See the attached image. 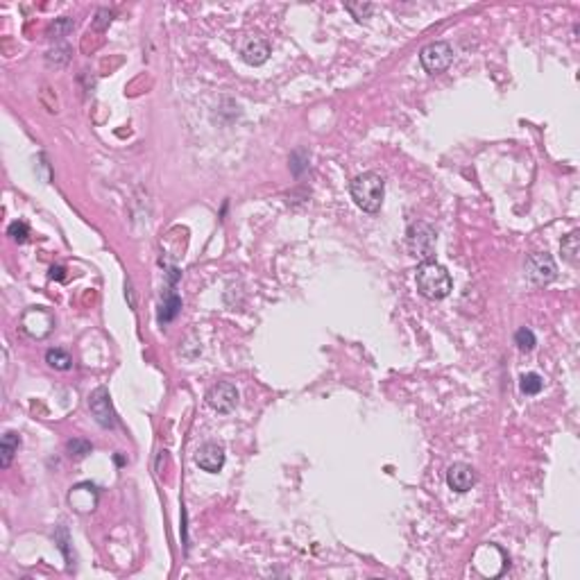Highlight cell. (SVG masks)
Segmentation results:
<instances>
[{
	"instance_id": "obj_19",
	"label": "cell",
	"mask_w": 580,
	"mask_h": 580,
	"mask_svg": "<svg viewBox=\"0 0 580 580\" xmlns=\"http://www.w3.org/2000/svg\"><path fill=\"white\" fill-rule=\"evenodd\" d=\"M7 233L16 240V243H26L28 236H30V227L23 220H16L10 224V229H7Z\"/></svg>"
},
{
	"instance_id": "obj_7",
	"label": "cell",
	"mask_w": 580,
	"mask_h": 580,
	"mask_svg": "<svg viewBox=\"0 0 580 580\" xmlns=\"http://www.w3.org/2000/svg\"><path fill=\"white\" fill-rule=\"evenodd\" d=\"M88 408H91L95 422L104 426V429H114L116 426V413H114V406H111V394L107 388H98L91 394Z\"/></svg>"
},
{
	"instance_id": "obj_22",
	"label": "cell",
	"mask_w": 580,
	"mask_h": 580,
	"mask_svg": "<svg viewBox=\"0 0 580 580\" xmlns=\"http://www.w3.org/2000/svg\"><path fill=\"white\" fill-rule=\"evenodd\" d=\"M111 14L109 10H98V14H95V21H93V28L95 30H104L111 23Z\"/></svg>"
},
{
	"instance_id": "obj_17",
	"label": "cell",
	"mask_w": 580,
	"mask_h": 580,
	"mask_svg": "<svg viewBox=\"0 0 580 580\" xmlns=\"http://www.w3.org/2000/svg\"><path fill=\"white\" fill-rule=\"evenodd\" d=\"M514 342H517V347L521 349V351H530L535 347V334L530 331V329H526V327H521L517 334H514Z\"/></svg>"
},
{
	"instance_id": "obj_15",
	"label": "cell",
	"mask_w": 580,
	"mask_h": 580,
	"mask_svg": "<svg viewBox=\"0 0 580 580\" xmlns=\"http://www.w3.org/2000/svg\"><path fill=\"white\" fill-rule=\"evenodd\" d=\"M560 249H562V254H565V259L569 263H578V252H580V240H578V231H571L567 238H562V243H560Z\"/></svg>"
},
{
	"instance_id": "obj_9",
	"label": "cell",
	"mask_w": 580,
	"mask_h": 580,
	"mask_svg": "<svg viewBox=\"0 0 580 580\" xmlns=\"http://www.w3.org/2000/svg\"><path fill=\"white\" fill-rule=\"evenodd\" d=\"M195 463L200 470H204L209 474H218L224 467V449L215 442H206L197 449L195 454Z\"/></svg>"
},
{
	"instance_id": "obj_13",
	"label": "cell",
	"mask_w": 580,
	"mask_h": 580,
	"mask_svg": "<svg viewBox=\"0 0 580 580\" xmlns=\"http://www.w3.org/2000/svg\"><path fill=\"white\" fill-rule=\"evenodd\" d=\"M46 362L50 367L59 369V372H66V369H70V365H72V358H70V354L64 349H48Z\"/></svg>"
},
{
	"instance_id": "obj_6",
	"label": "cell",
	"mask_w": 580,
	"mask_h": 580,
	"mask_svg": "<svg viewBox=\"0 0 580 580\" xmlns=\"http://www.w3.org/2000/svg\"><path fill=\"white\" fill-rule=\"evenodd\" d=\"M206 404L211 406L218 413H231L238 404V390L236 385H231L227 381H220L209 388L206 392Z\"/></svg>"
},
{
	"instance_id": "obj_12",
	"label": "cell",
	"mask_w": 580,
	"mask_h": 580,
	"mask_svg": "<svg viewBox=\"0 0 580 580\" xmlns=\"http://www.w3.org/2000/svg\"><path fill=\"white\" fill-rule=\"evenodd\" d=\"M19 445H21V438H19V433H14V431H7L3 435V440H0V465H3L5 470L12 465L16 451H19Z\"/></svg>"
},
{
	"instance_id": "obj_18",
	"label": "cell",
	"mask_w": 580,
	"mask_h": 580,
	"mask_svg": "<svg viewBox=\"0 0 580 580\" xmlns=\"http://www.w3.org/2000/svg\"><path fill=\"white\" fill-rule=\"evenodd\" d=\"M72 28H75V21L72 19H57L50 26V32H48V35H50L52 39H61V37H66Z\"/></svg>"
},
{
	"instance_id": "obj_5",
	"label": "cell",
	"mask_w": 580,
	"mask_h": 580,
	"mask_svg": "<svg viewBox=\"0 0 580 580\" xmlns=\"http://www.w3.org/2000/svg\"><path fill=\"white\" fill-rule=\"evenodd\" d=\"M526 277L533 281L535 286H546L558 277V268H555L553 256L535 252L526 259Z\"/></svg>"
},
{
	"instance_id": "obj_10",
	"label": "cell",
	"mask_w": 580,
	"mask_h": 580,
	"mask_svg": "<svg viewBox=\"0 0 580 580\" xmlns=\"http://www.w3.org/2000/svg\"><path fill=\"white\" fill-rule=\"evenodd\" d=\"M68 499L79 512H88L98 505V487L91 485V483H79V485L72 487Z\"/></svg>"
},
{
	"instance_id": "obj_3",
	"label": "cell",
	"mask_w": 580,
	"mask_h": 580,
	"mask_svg": "<svg viewBox=\"0 0 580 580\" xmlns=\"http://www.w3.org/2000/svg\"><path fill=\"white\" fill-rule=\"evenodd\" d=\"M408 252L422 261H431L435 254V229L426 222H413L406 231Z\"/></svg>"
},
{
	"instance_id": "obj_8",
	"label": "cell",
	"mask_w": 580,
	"mask_h": 580,
	"mask_svg": "<svg viewBox=\"0 0 580 580\" xmlns=\"http://www.w3.org/2000/svg\"><path fill=\"white\" fill-rule=\"evenodd\" d=\"M476 481H478V476H476V472H474L472 465L454 463L447 470V485L458 494L470 492V490L476 485Z\"/></svg>"
},
{
	"instance_id": "obj_1",
	"label": "cell",
	"mask_w": 580,
	"mask_h": 580,
	"mask_svg": "<svg viewBox=\"0 0 580 580\" xmlns=\"http://www.w3.org/2000/svg\"><path fill=\"white\" fill-rule=\"evenodd\" d=\"M349 193L358 209H362L365 213H376L383 204L385 182L378 173H362L358 177H354Z\"/></svg>"
},
{
	"instance_id": "obj_2",
	"label": "cell",
	"mask_w": 580,
	"mask_h": 580,
	"mask_svg": "<svg viewBox=\"0 0 580 580\" xmlns=\"http://www.w3.org/2000/svg\"><path fill=\"white\" fill-rule=\"evenodd\" d=\"M415 281H417V290L424 297H429V300H445L451 293V288H454L449 270L435 261H422L420 268H417Z\"/></svg>"
},
{
	"instance_id": "obj_20",
	"label": "cell",
	"mask_w": 580,
	"mask_h": 580,
	"mask_svg": "<svg viewBox=\"0 0 580 580\" xmlns=\"http://www.w3.org/2000/svg\"><path fill=\"white\" fill-rule=\"evenodd\" d=\"M345 7H347V12H351V16L356 21L369 19V14H372V10H374V7L369 5V3H347Z\"/></svg>"
},
{
	"instance_id": "obj_14",
	"label": "cell",
	"mask_w": 580,
	"mask_h": 580,
	"mask_svg": "<svg viewBox=\"0 0 580 580\" xmlns=\"http://www.w3.org/2000/svg\"><path fill=\"white\" fill-rule=\"evenodd\" d=\"M182 309V300L177 297L175 293H168L164 306H161V313H159V322L161 325H166V322H171L177 318V313Z\"/></svg>"
},
{
	"instance_id": "obj_4",
	"label": "cell",
	"mask_w": 580,
	"mask_h": 580,
	"mask_svg": "<svg viewBox=\"0 0 580 580\" xmlns=\"http://www.w3.org/2000/svg\"><path fill=\"white\" fill-rule=\"evenodd\" d=\"M420 61H422L424 70L431 72V75L445 72L451 66V61H454V48H451V44H447V41H433L422 48Z\"/></svg>"
},
{
	"instance_id": "obj_16",
	"label": "cell",
	"mask_w": 580,
	"mask_h": 580,
	"mask_svg": "<svg viewBox=\"0 0 580 580\" xmlns=\"http://www.w3.org/2000/svg\"><path fill=\"white\" fill-rule=\"evenodd\" d=\"M542 385H544L542 376L535 374V372L521 376V392H523V394H539V390H542Z\"/></svg>"
},
{
	"instance_id": "obj_21",
	"label": "cell",
	"mask_w": 580,
	"mask_h": 580,
	"mask_svg": "<svg viewBox=\"0 0 580 580\" xmlns=\"http://www.w3.org/2000/svg\"><path fill=\"white\" fill-rule=\"evenodd\" d=\"M68 451H70V456H86L88 451H91V445L84 440H70L68 442Z\"/></svg>"
},
{
	"instance_id": "obj_11",
	"label": "cell",
	"mask_w": 580,
	"mask_h": 580,
	"mask_svg": "<svg viewBox=\"0 0 580 580\" xmlns=\"http://www.w3.org/2000/svg\"><path fill=\"white\" fill-rule=\"evenodd\" d=\"M240 55H243V59L249 64V66H261V64H265L270 57V44L261 37L247 39Z\"/></svg>"
}]
</instances>
